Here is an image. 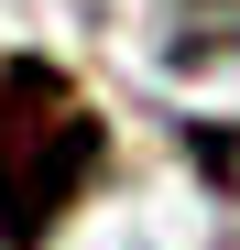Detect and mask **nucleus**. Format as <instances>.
<instances>
[{
    "label": "nucleus",
    "mask_w": 240,
    "mask_h": 250,
    "mask_svg": "<svg viewBox=\"0 0 240 250\" xmlns=\"http://www.w3.org/2000/svg\"><path fill=\"white\" fill-rule=\"evenodd\" d=\"M98 163H109V120L44 55H0V250H44L66 207L98 185Z\"/></svg>",
    "instance_id": "nucleus-1"
},
{
    "label": "nucleus",
    "mask_w": 240,
    "mask_h": 250,
    "mask_svg": "<svg viewBox=\"0 0 240 250\" xmlns=\"http://www.w3.org/2000/svg\"><path fill=\"white\" fill-rule=\"evenodd\" d=\"M186 152L208 163V174H218V196L240 207V131H229V120H186Z\"/></svg>",
    "instance_id": "nucleus-2"
}]
</instances>
